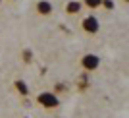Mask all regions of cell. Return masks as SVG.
<instances>
[{
  "instance_id": "obj_1",
  "label": "cell",
  "mask_w": 129,
  "mask_h": 118,
  "mask_svg": "<svg viewBox=\"0 0 129 118\" xmlns=\"http://www.w3.org/2000/svg\"><path fill=\"white\" fill-rule=\"evenodd\" d=\"M37 105L41 108H44V110H56V108H60V97L56 95V93L52 91H43L37 95Z\"/></svg>"
},
{
  "instance_id": "obj_2",
  "label": "cell",
  "mask_w": 129,
  "mask_h": 118,
  "mask_svg": "<svg viewBox=\"0 0 129 118\" xmlns=\"http://www.w3.org/2000/svg\"><path fill=\"white\" fill-rule=\"evenodd\" d=\"M98 66H100V56L94 52H87L83 54L79 58V68L83 72H87V74H91V72H96Z\"/></svg>"
},
{
  "instance_id": "obj_3",
  "label": "cell",
  "mask_w": 129,
  "mask_h": 118,
  "mask_svg": "<svg viewBox=\"0 0 129 118\" xmlns=\"http://www.w3.org/2000/svg\"><path fill=\"white\" fill-rule=\"evenodd\" d=\"M81 29L87 33V35H96L100 31V22H98L96 16H87L83 17V22H81Z\"/></svg>"
},
{
  "instance_id": "obj_4",
  "label": "cell",
  "mask_w": 129,
  "mask_h": 118,
  "mask_svg": "<svg viewBox=\"0 0 129 118\" xmlns=\"http://www.w3.org/2000/svg\"><path fill=\"white\" fill-rule=\"evenodd\" d=\"M35 12H37L39 16H43V17H48L54 12V6H52L50 0H39L37 4H35Z\"/></svg>"
},
{
  "instance_id": "obj_5",
  "label": "cell",
  "mask_w": 129,
  "mask_h": 118,
  "mask_svg": "<svg viewBox=\"0 0 129 118\" xmlns=\"http://www.w3.org/2000/svg\"><path fill=\"white\" fill-rule=\"evenodd\" d=\"M64 10H66V14H68V16H77V14L83 10V4H81L79 0H70V2L66 4Z\"/></svg>"
},
{
  "instance_id": "obj_6",
  "label": "cell",
  "mask_w": 129,
  "mask_h": 118,
  "mask_svg": "<svg viewBox=\"0 0 129 118\" xmlns=\"http://www.w3.org/2000/svg\"><path fill=\"white\" fill-rule=\"evenodd\" d=\"M14 89H16L21 97H27V95H29V87H27V83H25L23 80H16V81H14Z\"/></svg>"
},
{
  "instance_id": "obj_7",
  "label": "cell",
  "mask_w": 129,
  "mask_h": 118,
  "mask_svg": "<svg viewBox=\"0 0 129 118\" xmlns=\"http://www.w3.org/2000/svg\"><path fill=\"white\" fill-rule=\"evenodd\" d=\"M100 2H102V0H81V4L85 6V8H89V10H96V8H100Z\"/></svg>"
},
{
  "instance_id": "obj_8",
  "label": "cell",
  "mask_w": 129,
  "mask_h": 118,
  "mask_svg": "<svg viewBox=\"0 0 129 118\" xmlns=\"http://www.w3.org/2000/svg\"><path fill=\"white\" fill-rule=\"evenodd\" d=\"M100 6H104L106 10H114V2H112V0H102V2H100Z\"/></svg>"
},
{
  "instance_id": "obj_9",
  "label": "cell",
  "mask_w": 129,
  "mask_h": 118,
  "mask_svg": "<svg viewBox=\"0 0 129 118\" xmlns=\"http://www.w3.org/2000/svg\"><path fill=\"white\" fill-rule=\"evenodd\" d=\"M25 62H31V52H27V50H25Z\"/></svg>"
},
{
  "instance_id": "obj_10",
  "label": "cell",
  "mask_w": 129,
  "mask_h": 118,
  "mask_svg": "<svg viewBox=\"0 0 129 118\" xmlns=\"http://www.w3.org/2000/svg\"><path fill=\"white\" fill-rule=\"evenodd\" d=\"M0 4H2V0H0Z\"/></svg>"
},
{
  "instance_id": "obj_11",
  "label": "cell",
  "mask_w": 129,
  "mask_h": 118,
  "mask_svg": "<svg viewBox=\"0 0 129 118\" xmlns=\"http://www.w3.org/2000/svg\"><path fill=\"white\" fill-rule=\"evenodd\" d=\"M125 2H127V0H125Z\"/></svg>"
}]
</instances>
